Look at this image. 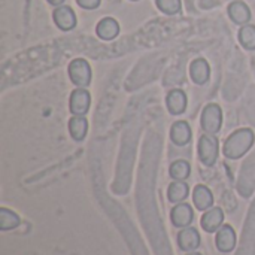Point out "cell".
Instances as JSON below:
<instances>
[{
	"label": "cell",
	"instance_id": "obj_1",
	"mask_svg": "<svg viewBox=\"0 0 255 255\" xmlns=\"http://www.w3.org/2000/svg\"><path fill=\"white\" fill-rule=\"evenodd\" d=\"M254 139L255 134L251 128H239L226 139L223 154L226 155V158L230 160L242 158L254 145Z\"/></svg>",
	"mask_w": 255,
	"mask_h": 255
},
{
	"label": "cell",
	"instance_id": "obj_2",
	"mask_svg": "<svg viewBox=\"0 0 255 255\" xmlns=\"http://www.w3.org/2000/svg\"><path fill=\"white\" fill-rule=\"evenodd\" d=\"M197 149H199V158L200 161L211 167L217 163V158H218V152H220V142H218V137L215 134H203L200 139H199V145H197Z\"/></svg>",
	"mask_w": 255,
	"mask_h": 255
},
{
	"label": "cell",
	"instance_id": "obj_3",
	"mask_svg": "<svg viewBox=\"0 0 255 255\" xmlns=\"http://www.w3.org/2000/svg\"><path fill=\"white\" fill-rule=\"evenodd\" d=\"M221 124H223V111L220 105L209 103L202 112V118H200L202 128L209 134H215L220 131Z\"/></svg>",
	"mask_w": 255,
	"mask_h": 255
},
{
	"label": "cell",
	"instance_id": "obj_4",
	"mask_svg": "<svg viewBox=\"0 0 255 255\" xmlns=\"http://www.w3.org/2000/svg\"><path fill=\"white\" fill-rule=\"evenodd\" d=\"M69 78L70 81L81 88H85L91 82V67L90 63L84 58H76L69 64Z\"/></svg>",
	"mask_w": 255,
	"mask_h": 255
},
{
	"label": "cell",
	"instance_id": "obj_5",
	"mask_svg": "<svg viewBox=\"0 0 255 255\" xmlns=\"http://www.w3.org/2000/svg\"><path fill=\"white\" fill-rule=\"evenodd\" d=\"M90 105H91V96H90L87 88L78 87L76 90L72 91L69 108H70V112L73 115H82L84 117L88 112Z\"/></svg>",
	"mask_w": 255,
	"mask_h": 255
},
{
	"label": "cell",
	"instance_id": "obj_6",
	"mask_svg": "<svg viewBox=\"0 0 255 255\" xmlns=\"http://www.w3.org/2000/svg\"><path fill=\"white\" fill-rule=\"evenodd\" d=\"M217 250L223 254H229L236 248V232L230 224H224L215 236Z\"/></svg>",
	"mask_w": 255,
	"mask_h": 255
},
{
	"label": "cell",
	"instance_id": "obj_7",
	"mask_svg": "<svg viewBox=\"0 0 255 255\" xmlns=\"http://www.w3.org/2000/svg\"><path fill=\"white\" fill-rule=\"evenodd\" d=\"M194 220V211L188 203H178L170 211V221L178 229L190 227Z\"/></svg>",
	"mask_w": 255,
	"mask_h": 255
},
{
	"label": "cell",
	"instance_id": "obj_8",
	"mask_svg": "<svg viewBox=\"0 0 255 255\" xmlns=\"http://www.w3.org/2000/svg\"><path fill=\"white\" fill-rule=\"evenodd\" d=\"M52 18L55 25L63 31H69L76 27V13L70 6L66 4L57 6L52 13Z\"/></svg>",
	"mask_w": 255,
	"mask_h": 255
},
{
	"label": "cell",
	"instance_id": "obj_9",
	"mask_svg": "<svg viewBox=\"0 0 255 255\" xmlns=\"http://www.w3.org/2000/svg\"><path fill=\"white\" fill-rule=\"evenodd\" d=\"M223 223H224V212L218 206L208 209L202 215V220H200V226L203 227V230L206 233H215V232H218L223 227Z\"/></svg>",
	"mask_w": 255,
	"mask_h": 255
},
{
	"label": "cell",
	"instance_id": "obj_10",
	"mask_svg": "<svg viewBox=\"0 0 255 255\" xmlns=\"http://www.w3.org/2000/svg\"><path fill=\"white\" fill-rule=\"evenodd\" d=\"M178 245L184 253H193L200 247V233L194 227H185L178 235Z\"/></svg>",
	"mask_w": 255,
	"mask_h": 255
},
{
	"label": "cell",
	"instance_id": "obj_11",
	"mask_svg": "<svg viewBox=\"0 0 255 255\" xmlns=\"http://www.w3.org/2000/svg\"><path fill=\"white\" fill-rule=\"evenodd\" d=\"M96 33L102 40H112L120 34V24L115 18H102L96 27Z\"/></svg>",
	"mask_w": 255,
	"mask_h": 255
},
{
	"label": "cell",
	"instance_id": "obj_12",
	"mask_svg": "<svg viewBox=\"0 0 255 255\" xmlns=\"http://www.w3.org/2000/svg\"><path fill=\"white\" fill-rule=\"evenodd\" d=\"M193 203L199 211H208L214 206V194L206 185H196L193 190Z\"/></svg>",
	"mask_w": 255,
	"mask_h": 255
},
{
	"label": "cell",
	"instance_id": "obj_13",
	"mask_svg": "<svg viewBox=\"0 0 255 255\" xmlns=\"http://www.w3.org/2000/svg\"><path fill=\"white\" fill-rule=\"evenodd\" d=\"M229 16L235 24L245 25L251 19V9L248 7L247 3H244L241 0H236V1L229 4Z\"/></svg>",
	"mask_w": 255,
	"mask_h": 255
},
{
	"label": "cell",
	"instance_id": "obj_14",
	"mask_svg": "<svg viewBox=\"0 0 255 255\" xmlns=\"http://www.w3.org/2000/svg\"><path fill=\"white\" fill-rule=\"evenodd\" d=\"M191 127L187 121H178L170 128V139L178 146H185L191 140Z\"/></svg>",
	"mask_w": 255,
	"mask_h": 255
},
{
	"label": "cell",
	"instance_id": "obj_15",
	"mask_svg": "<svg viewBox=\"0 0 255 255\" xmlns=\"http://www.w3.org/2000/svg\"><path fill=\"white\" fill-rule=\"evenodd\" d=\"M190 76L197 85H203L208 82L211 76V67L209 63L205 58H197L190 66Z\"/></svg>",
	"mask_w": 255,
	"mask_h": 255
},
{
	"label": "cell",
	"instance_id": "obj_16",
	"mask_svg": "<svg viewBox=\"0 0 255 255\" xmlns=\"http://www.w3.org/2000/svg\"><path fill=\"white\" fill-rule=\"evenodd\" d=\"M166 105L172 115L184 114L187 109V94L182 90H172L166 97Z\"/></svg>",
	"mask_w": 255,
	"mask_h": 255
},
{
	"label": "cell",
	"instance_id": "obj_17",
	"mask_svg": "<svg viewBox=\"0 0 255 255\" xmlns=\"http://www.w3.org/2000/svg\"><path fill=\"white\" fill-rule=\"evenodd\" d=\"M190 194V187L184 181H175L169 185L167 188V199L170 203H182Z\"/></svg>",
	"mask_w": 255,
	"mask_h": 255
},
{
	"label": "cell",
	"instance_id": "obj_18",
	"mask_svg": "<svg viewBox=\"0 0 255 255\" xmlns=\"http://www.w3.org/2000/svg\"><path fill=\"white\" fill-rule=\"evenodd\" d=\"M87 131H88V121L85 120V117L75 115L73 118H70V121H69V133L75 140H78V142L84 140L85 136H87Z\"/></svg>",
	"mask_w": 255,
	"mask_h": 255
},
{
	"label": "cell",
	"instance_id": "obj_19",
	"mask_svg": "<svg viewBox=\"0 0 255 255\" xmlns=\"http://www.w3.org/2000/svg\"><path fill=\"white\" fill-rule=\"evenodd\" d=\"M190 173H191V166L185 160H176L170 164L169 175L175 181H185L190 178Z\"/></svg>",
	"mask_w": 255,
	"mask_h": 255
},
{
	"label": "cell",
	"instance_id": "obj_20",
	"mask_svg": "<svg viewBox=\"0 0 255 255\" xmlns=\"http://www.w3.org/2000/svg\"><path fill=\"white\" fill-rule=\"evenodd\" d=\"M19 224H21V220H19V217L13 211H10L7 208H1L0 209V230H3V232L13 230Z\"/></svg>",
	"mask_w": 255,
	"mask_h": 255
},
{
	"label": "cell",
	"instance_id": "obj_21",
	"mask_svg": "<svg viewBox=\"0 0 255 255\" xmlns=\"http://www.w3.org/2000/svg\"><path fill=\"white\" fill-rule=\"evenodd\" d=\"M239 42L241 45L248 49V51H254L255 49V25L253 24H245L241 30H239Z\"/></svg>",
	"mask_w": 255,
	"mask_h": 255
},
{
	"label": "cell",
	"instance_id": "obj_22",
	"mask_svg": "<svg viewBox=\"0 0 255 255\" xmlns=\"http://www.w3.org/2000/svg\"><path fill=\"white\" fill-rule=\"evenodd\" d=\"M155 3L157 7L166 15H176L182 7L181 0H155Z\"/></svg>",
	"mask_w": 255,
	"mask_h": 255
},
{
	"label": "cell",
	"instance_id": "obj_23",
	"mask_svg": "<svg viewBox=\"0 0 255 255\" xmlns=\"http://www.w3.org/2000/svg\"><path fill=\"white\" fill-rule=\"evenodd\" d=\"M100 1H102V0H76V3H78L81 7L88 9V10L99 7V6H100Z\"/></svg>",
	"mask_w": 255,
	"mask_h": 255
},
{
	"label": "cell",
	"instance_id": "obj_24",
	"mask_svg": "<svg viewBox=\"0 0 255 255\" xmlns=\"http://www.w3.org/2000/svg\"><path fill=\"white\" fill-rule=\"evenodd\" d=\"M48 3L52 6H61L64 3V0H48Z\"/></svg>",
	"mask_w": 255,
	"mask_h": 255
},
{
	"label": "cell",
	"instance_id": "obj_25",
	"mask_svg": "<svg viewBox=\"0 0 255 255\" xmlns=\"http://www.w3.org/2000/svg\"><path fill=\"white\" fill-rule=\"evenodd\" d=\"M187 255H202V254H200V253H194V251H193V253H188Z\"/></svg>",
	"mask_w": 255,
	"mask_h": 255
},
{
	"label": "cell",
	"instance_id": "obj_26",
	"mask_svg": "<svg viewBox=\"0 0 255 255\" xmlns=\"http://www.w3.org/2000/svg\"><path fill=\"white\" fill-rule=\"evenodd\" d=\"M131 1H137V0H131Z\"/></svg>",
	"mask_w": 255,
	"mask_h": 255
}]
</instances>
